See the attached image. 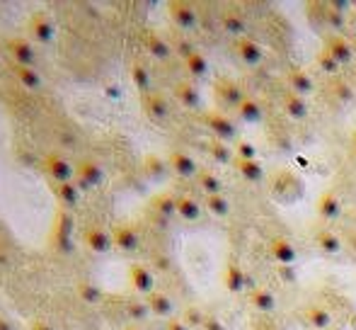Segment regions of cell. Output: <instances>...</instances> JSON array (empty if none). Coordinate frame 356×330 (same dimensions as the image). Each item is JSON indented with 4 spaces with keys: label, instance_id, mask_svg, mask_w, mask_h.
Returning <instances> with one entry per match:
<instances>
[{
    "label": "cell",
    "instance_id": "47",
    "mask_svg": "<svg viewBox=\"0 0 356 330\" xmlns=\"http://www.w3.org/2000/svg\"><path fill=\"white\" fill-rule=\"evenodd\" d=\"M165 168H170V165L165 163L163 158H158V156H148V158H145V170H148L150 178H163Z\"/></svg>",
    "mask_w": 356,
    "mask_h": 330
},
{
    "label": "cell",
    "instance_id": "31",
    "mask_svg": "<svg viewBox=\"0 0 356 330\" xmlns=\"http://www.w3.org/2000/svg\"><path fill=\"white\" fill-rule=\"evenodd\" d=\"M238 117L243 119L245 124H259L264 122V104L254 97H248L238 109Z\"/></svg>",
    "mask_w": 356,
    "mask_h": 330
},
{
    "label": "cell",
    "instance_id": "25",
    "mask_svg": "<svg viewBox=\"0 0 356 330\" xmlns=\"http://www.w3.org/2000/svg\"><path fill=\"white\" fill-rule=\"evenodd\" d=\"M282 109H284L286 117L293 119V122H303V119H308V114H310L308 100L300 97V95H296V93H291V90L289 93H284Z\"/></svg>",
    "mask_w": 356,
    "mask_h": 330
},
{
    "label": "cell",
    "instance_id": "41",
    "mask_svg": "<svg viewBox=\"0 0 356 330\" xmlns=\"http://www.w3.org/2000/svg\"><path fill=\"white\" fill-rule=\"evenodd\" d=\"M209 153H211V158L216 163L220 165H228L233 161V148L225 146V141H218V139H213V141H209Z\"/></svg>",
    "mask_w": 356,
    "mask_h": 330
},
{
    "label": "cell",
    "instance_id": "8",
    "mask_svg": "<svg viewBox=\"0 0 356 330\" xmlns=\"http://www.w3.org/2000/svg\"><path fill=\"white\" fill-rule=\"evenodd\" d=\"M233 49H235V54H238L240 61H243L245 66H250V68L262 66V61H264V49H262V44H257L254 39H250V37L235 39Z\"/></svg>",
    "mask_w": 356,
    "mask_h": 330
},
{
    "label": "cell",
    "instance_id": "49",
    "mask_svg": "<svg viewBox=\"0 0 356 330\" xmlns=\"http://www.w3.org/2000/svg\"><path fill=\"white\" fill-rule=\"evenodd\" d=\"M202 330H228V328H225V323L220 321L218 316H213V313H209L207 321H204V326H202Z\"/></svg>",
    "mask_w": 356,
    "mask_h": 330
},
{
    "label": "cell",
    "instance_id": "4",
    "mask_svg": "<svg viewBox=\"0 0 356 330\" xmlns=\"http://www.w3.org/2000/svg\"><path fill=\"white\" fill-rule=\"evenodd\" d=\"M204 122H207V127L211 129V134L218 141H238V124L225 112H207Z\"/></svg>",
    "mask_w": 356,
    "mask_h": 330
},
{
    "label": "cell",
    "instance_id": "40",
    "mask_svg": "<svg viewBox=\"0 0 356 330\" xmlns=\"http://www.w3.org/2000/svg\"><path fill=\"white\" fill-rule=\"evenodd\" d=\"M15 76H17V81L22 83L27 90H39V88H42V76H39L37 68L15 66Z\"/></svg>",
    "mask_w": 356,
    "mask_h": 330
},
{
    "label": "cell",
    "instance_id": "51",
    "mask_svg": "<svg viewBox=\"0 0 356 330\" xmlns=\"http://www.w3.org/2000/svg\"><path fill=\"white\" fill-rule=\"evenodd\" d=\"M165 330H192V328H189L182 318H170V321L165 323Z\"/></svg>",
    "mask_w": 356,
    "mask_h": 330
},
{
    "label": "cell",
    "instance_id": "53",
    "mask_svg": "<svg viewBox=\"0 0 356 330\" xmlns=\"http://www.w3.org/2000/svg\"><path fill=\"white\" fill-rule=\"evenodd\" d=\"M347 246H349V250H352V255L356 258V231H354V233H349V241H347Z\"/></svg>",
    "mask_w": 356,
    "mask_h": 330
},
{
    "label": "cell",
    "instance_id": "14",
    "mask_svg": "<svg viewBox=\"0 0 356 330\" xmlns=\"http://www.w3.org/2000/svg\"><path fill=\"white\" fill-rule=\"evenodd\" d=\"M267 248H269V255H272V258L277 260L279 265H291V267H293V262L298 260V250H296V243L291 241V238H286V236L269 238Z\"/></svg>",
    "mask_w": 356,
    "mask_h": 330
},
{
    "label": "cell",
    "instance_id": "56",
    "mask_svg": "<svg viewBox=\"0 0 356 330\" xmlns=\"http://www.w3.org/2000/svg\"><path fill=\"white\" fill-rule=\"evenodd\" d=\"M124 330H145V328H143V326H127Z\"/></svg>",
    "mask_w": 356,
    "mask_h": 330
},
{
    "label": "cell",
    "instance_id": "55",
    "mask_svg": "<svg viewBox=\"0 0 356 330\" xmlns=\"http://www.w3.org/2000/svg\"><path fill=\"white\" fill-rule=\"evenodd\" d=\"M10 265V258L5 253H0V267H8Z\"/></svg>",
    "mask_w": 356,
    "mask_h": 330
},
{
    "label": "cell",
    "instance_id": "6",
    "mask_svg": "<svg viewBox=\"0 0 356 330\" xmlns=\"http://www.w3.org/2000/svg\"><path fill=\"white\" fill-rule=\"evenodd\" d=\"M104 180V170L99 163L95 161H83L75 165V184L80 187V192L85 189H92V187H99Z\"/></svg>",
    "mask_w": 356,
    "mask_h": 330
},
{
    "label": "cell",
    "instance_id": "2",
    "mask_svg": "<svg viewBox=\"0 0 356 330\" xmlns=\"http://www.w3.org/2000/svg\"><path fill=\"white\" fill-rule=\"evenodd\" d=\"M73 214L68 212V209H61V212L56 214V221H54V248L58 250V253L68 255L73 253Z\"/></svg>",
    "mask_w": 356,
    "mask_h": 330
},
{
    "label": "cell",
    "instance_id": "26",
    "mask_svg": "<svg viewBox=\"0 0 356 330\" xmlns=\"http://www.w3.org/2000/svg\"><path fill=\"white\" fill-rule=\"evenodd\" d=\"M175 97H177V102L187 109L202 107V93H199L197 85L189 83V81H179L177 85H175Z\"/></svg>",
    "mask_w": 356,
    "mask_h": 330
},
{
    "label": "cell",
    "instance_id": "3",
    "mask_svg": "<svg viewBox=\"0 0 356 330\" xmlns=\"http://www.w3.org/2000/svg\"><path fill=\"white\" fill-rule=\"evenodd\" d=\"M170 10V17H172L175 27H179L182 32H192L197 29L199 24V13H197V5L187 3V0H175V3L168 5Z\"/></svg>",
    "mask_w": 356,
    "mask_h": 330
},
{
    "label": "cell",
    "instance_id": "28",
    "mask_svg": "<svg viewBox=\"0 0 356 330\" xmlns=\"http://www.w3.org/2000/svg\"><path fill=\"white\" fill-rule=\"evenodd\" d=\"M145 304H148V308H150V313L153 316H158V318H172V313H175V299L170 297V294H165V292H153L148 299H145Z\"/></svg>",
    "mask_w": 356,
    "mask_h": 330
},
{
    "label": "cell",
    "instance_id": "50",
    "mask_svg": "<svg viewBox=\"0 0 356 330\" xmlns=\"http://www.w3.org/2000/svg\"><path fill=\"white\" fill-rule=\"evenodd\" d=\"M277 272L282 274V279H284L286 284L296 282V269L291 267V265H277Z\"/></svg>",
    "mask_w": 356,
    "mask_h": 330
},
{
    "label": "cell",
    "instance_id": "36",
    "mask_svg": "<svg viewBox=\"0 0 356 330\" xmlns=\"http://www.w3.org/2000/svg\"><path fill=\"white\" fill-rule=\"evenodd\" d=\"M131 78H134V85L141 95H148L150 88H153V78H150V71L143 61H136L131 66Z\"/></svg>",
    "mask_w": 356,
    "mask_h": 330
},
{
    "label": "cell",
    "instance_id": "52",
    "mask_svg": "<svg viewBox=\"0 0 356 330\" xmlns=\"http://www.w3.org/2000/svg\"><path fill=\"white\" fill-rule=\"evenodd\" d=\"M29 330H56L49 321H44V318H34L32 323H29Z\"/></svg>",
    "mask_w": 356,
    "mask_h": 330
},
{
    "label": "cell",
    "instance_id": "23",
    "mask_svg": "<svg viewBox=\"0 0 356 330\" xmlns=\"http://www.w3.org/2000/svg\"><path fill=\"white\" fill-rule=\"evenodd\" d=\"M143 47L148 49L150 56L158 58V61H168V58L175 54L172 44H170L165 37H160L158 32H153V29H145L143 32Z\"/></svg>",
    "mask_w": 356,
    "mask_h": 330
},
{
    "label": "cell",
    "instance_id": "57",
    "mask_svg": "<svg viewBox=\"0 0 356 330\" xmlns=\"http://www.w3.org/2000/svg\"><path fill=\"white\" fill-rule=\"evenodd\" d=\"M352 148H354V156H356V136H354V141H352Z\"/></svg>",
    "mask_w": 356,
    "mask_h": 330
},
{
    "label": "cell",
    "instance_id": "30",
    "mask_svg": "<svg viewBox=\"0 0 356 330\" xmlns=\"http://www.w3.org/2000/svg\"><path fill=\"white\" fill-rule=\"evenodd\" d=\"M233 165H235V170L243 175L245 182H250V184H262L264 182V168L259 161H238V158H235Z\"/></svg>",
    "mask_w": 356,
    "mask_h": 330
},
{
    "label": "cell",
    "instance_id": "10",
    "mask_svg": "<svg viewBox=\"0 0 356 330\" xmlns=\"http://www.w3.org/2000/svg\"><path fill=\"white\" fill-rule=\"evenodd\" d=\"M44 168H47L49 178H51L54 182H58V184L75 180V165L68 161V158L58 156V153H51V156H47V161H44Z\"/></svg>",
    "mask_w": 356,
    "mask_h": 330
},
{
    "label": "cell",
    "instance_id": "48",
    "mask_svg": "<svg viewBox=\"0 0 356 330\" xmlns=\"http://www.w3.org/2000/svg\"><path fill=\"white\" fill-rule=\"evenodd\" d=\"M153 267L158 269V272H170V269H172V258H170L168 253H155Z\"/></svg>",
    "mask_w": 356,
    "mask_h": 330
},
{
    "label": "cell",
    "instance_id": "43",
    "mask_svg": "<svg viewBox=\"0 0 356 330\" xmlns=\"http://www.w3.org/2000/svg\"><path fill=\"white\" fill-rule=\"evenodd\" d=\"M207 316H209V313H207V311H202L199 306H187V308L182 311V321L187 323V326L192 328V330H194V328H202V326H204V321H207Z\"/></svg>",
    "mask_w": 356,
    "mask_h": 330
},
{
    "label": "cell",
    "instance_id": "29",
    "mask_svg": "<svg viewBox=\"0 0 356 330\" xmlns=\"http://www.w3.org/2000/svg\"><path fill=\"white\" fill-rule=\"evenodd\" d=\"M197 184L207 197L211 194H223V180L218 178V173H213L211 168H202L197 175Z\"/></svg>",
    "mask_w": 356,
    "mask_h": 330
},
{
    "label": "cell",
    "instance_id": "39",
    "mask_svg": "<svg viewBox=\"0 0 356 330\" xmlns=\"http://www.w3.org/2000/svg\"><path fill=\"white\" fill-rule=\"evenodd\" d=\"M56 194H58V202H61L63 207H78V202H80V187L75 184V180H71V182L58 184Z\"/></svg>",
    "mask_w": 356,
    "mask_h": 330
},
{
    "label": "cell",
    "instance_id": "34",
    "mask_svg": "<svg viewBox=\"0 0 356 330\" xmlns=\"http://www.w3.org/2000/svg\"><path fill=\"white\" fill-rule=\"evenodd\" d=\"M315 68H318L320 73H325V76L330 78H337V73L342 71V63L337 61V58L330 54V49H320L318 56H315Z\"/></svg>",
    "mask_w": 356,
    "mask_h": 330
},
{
    "label": "cell",
    "instance_id": "42",
    "mask_svg": "<svg viewBox=\"0 0 356 330\" xmlns=\"http://www.w3.org/2000/svg\"><path fill=\"white\" fill-rule=\"evenodd\" d=\"M233 153L238 161H257V146L252 141H245V139H238L233 146Z\"/></svg>",
    "mask_w": 356,
    "mask_h": 330
},
{
    "label": "cell",
    "instance_id": "38",
    "mask_svg": "<svg viewBox=\"0 0 356 330\" xmlns=\"http://www.w3.org/2000/svg\"><path fill=\"white\" fill-rule=\"evenodd\" d=\"M78 297L83 304H102L104 301L102 287L95 284V282H80L78 284Z\"/></svg>",
    "mask_w": 356,
    "mask_h": 330
},
{
    "label": "cell",
    "instance_id": "9",
    "mask_svg": "<svg viewBox=\"0 0 356 330\" xmlns=\"http://www.w3.org/2000/svg\"><path fill=\"white\" fill-rule=\"evenodd\" d=\"M218 24L228 37L240 39V37H248V17L240 13L238 8H228L220 13Z\"/></svg>",
    "mask_w": 356,
    "mask_h": 330
},
{
    "label": "cell",
    "instance_id": "5",
    "mask_svg": "<svg viewBox=\"0 0 356 330\" xmlns=\"http://www.w3.org/2000/svg\"><path fill=\"white\" fill-rule=\"evenodd\" d=\"M313 241H315V248H318L323 255H330V258H337V255H342L344 246H347V243H344V238L330 226L315 228Z\"/></svg>",
    "mask_w": 356,
    "mask_h": 330
},
{
    "label": "cell",
    "instance_id": "20",
    "mask_svg": "<svg viewBox=\"0 0 356 330\" xmlns=\"http://www.w3.org/2000/svg\"><path fill=\"white\" fill-rule=\"evenodd\" d=\"M29 32L34 34V39L42 44H51L56 37V24H54L51 15L49 13H37L29 19Z\"/></svg>",
    "mask_w": 356,
    "mask_h": 330
},
{
    "label": "cell",
    "instance_id": "54",
    "mask_svg": "<svg viewBox=\"0 0 356 330\" xmlns=\"http://www.w3.org/2000/svg\"><path fill=\"white\" fill-rule=\"evenodd\" d=\"M0 330H15V323L8 321V318L0 316Z\"/></svg>",
    "mask_w": 356,
    "mask_h": 330
},
{
    "label": "cell",
    "instance_id": "22",
    "mask_svg": "<svg viewBox=\"0 0 356 330\" xmlns=\"http://www.w3.org/2000/svg\"><path fill=\"white\" fill-rule=\"evenodd\" d=\"M286 83H289V90L300 97H310L315 93V81L305 68H291L286 73Z\"/></svg>",
    "mask_w": 356,
    "mask_h": 330
},
{
    "label": "cell",
    "instance_id": "37",
    "mask_svg": "<svg viewBox=\"0 0 356 330\" xmlns=\"http://www.w3.org/2000/svg\"><path fill=\"white\" fill-rule=\"evenodd\" d=\"M184 68H187V73L192 78H199V81H202V78L209 76V58L204 56L202 52H197L184 61Z\"/></svg>",
    "mask_w": 356,
    "mask_h": 330
},
{
    "label": "cell",
    "instance_id": "11",
    "mask_svg": "<svg viewBox=\"0 0 356 330\" xmlns=\"http://www.w3.org/2000/svg\"><path fill=\"white\" fill-rule=\"evenodd\" d=\"M8 52H10V56H13L15 66L34 68V63H37V52H34V44L29 42V39H22V37L8 39Z\"/></svg>",
    "mask_w": 356,
    "mask_h": 330
},
{
    "label": "cell",
    "instance_id": "32",
    "mask_svg": "<svg viewBox=\"0 0 356 330\" xmlns=\"http://www.w3.org/2000/svg\"><path fill=\"white\" fill-rule=\"evenodd\" d=\"M177 199L179 197H175V194H170V192H163V194H158V197L150 202V207H153V212L158 214V217H163V219H172V217H177Z\"/></svg>",
    "mask_w": 356,
    "mask_h": 330
},
{
    "label": "cell",
    "instance_id": "45",
    "mask_svg": "<svg viewBox=\"0 0 356 330\" xmlns=\"http://www.w3.org/2000/svg\"><path fill=\"white\" fill-rule=\"evenodd\" d=\"M127 311H129V318H131L134 323H141L150 316V308L145 301H129Z\"/></svg>",
    "mask_w": 356,
    "mask_h": 330
},
{
    "label": "cell",
    "instance_id": "21",
    "mask_svg": "<svg viewBox=\"0 0 356 330\" xmlns=\"http://www.w3.org/2000/svg\"><path fill=\"white\" fill-rule=\"evenodd\" d=\"M223 284L230 294H243L248 292V269L243 267L240 262L230 260L225 265V272H223Z\"/></svg>",
    "mask_w": 356,
    "mask_h": 330
},
{
    "label": "cell",
    "instance_id": "35",
    "mask_svg": "<svg viewBox=\"0 0 356 330\" xmlns=\"http://www.w3.org/2000/svg\"><path fill=\"white\" fill-rule=\"evenodd\" d=\"M325 29H330V32H344L347 29V13L337 10L332 3H325Z\"/></svg>",
    "mask_w": 356,
    "mask_h": 330
},
{
    "label": "cell",
    "instance_id": "44",
    "mask_svg": "<svg viewBox=\"0 0 356 330\" xmlns=\"http://www.w3.org/2000/svg\"><path fill=\"white\" fill-rule=\"evenodd\" d=\"M332 95H334V100H337L339 104H347V102H352V100H354L352 85L344 83V81H337V78H334V83H332Z\"/></svg>",
    "mask_w": 356,
    "mask_h": 330
},
{
    "label": "cell",
    "instance_id": "16",
    "mask_svg": "<svg viewBox=\"0 0 356 330\" xmlns=\"http://www.w3.org/2000/svg\"><path fill=\"white\" fill-rule=\"evenodd\" d=\"M85 246H88L92 253H109L114 248V236L99 223H90L88 231H85Z\"/></svg>",
    "mask_w": 356,
    "mask_h": 330
},
{
    "label": "cell",
    "instance_id": "7",
    "mask_svg": "<svg viewBox=\"0 0 356 330\" xmlns=\"http://www.w3.org/2000/svg\"><path fill=\"white\" fill-rule=\"evenodd\" d=\"M344 214V204L334 189H327L323 197L318 199V217L325 223H337Z\"/></svg>",
    "mask_w": 356,
    "mask_h": 330
},
{
    "label": "cell",
    "instance_id": "33",
    "mask_svg": "<svg viewBox=\"0 0 356 330\" xmlns=\"http://www.w3.org/2000/svg\"><path fill=\"white\" fill-rule=\"evenodd\" d=\"M204 209L216 219H225L233 212V204H230V199L225 194H211V197L204 199Z\"/></svg>",
    "mask_w": 356,
    "mask_h": 330
},
{
    "label": "cell",
    "instance_id": "46",
    "mask_svg": "<svg viewBox=\"0 0 356 330\" xmlns=\"http://www.w3.org/2000/svg\"><path fill=\"white\" fill-rule=\"evenodd\" d=\"M172 49H175V54H177V56L184 58V61H187V58L192 56V54H197V47H194V42H192V39H187V37L175 39Z\"/></svg>",
    "mask_w": 356,
    "mask_h": 330
},
{
    "label": "cell",
    "instance_id": "15",
    "mask_svg": "<svg viewBox=\"0 0 356 330\" xmlns=\"http://www.w3.org/2000/svg\"><path fill=\"white\" fill-rule=\"evenodd\" d=\"M250 308L259 316H272L279 308V299L272 289L267 287H257L254 292H250Z\"/></svg>",
    "mask_w": 356,
    "mask_h": 330
},
{
    "label": "cell",
    "instance_id": "17",
    "mask_svg": "<svg viewBox=\"0 0 356 330\" xmlns=\"http://www.w3.org/2000/svg\"><path fill=\"white\" fill-rule=\"evenodd\" d=\"M303 321L310 330H330L334 326V313L323 304H310L303 311Z\"/></svg>",
    "mask_w": 356,
    "mask_h": 330
},
{
    "label": "cell",
    "instance_id": "19",
    "mask_svg": "<svg viewBox=\"0 0 356 330\" xmlns=\"http://www.w3.org/2000/svg\"><path fill=\"white\" fill-rule=\"evenodd\" d=\"M129 282H131V287L136 289L138 294H145V297H150L153 292H158L155 289V274L150 267H145V265H131V269H129Z\"/></svg>",
    "mask_w": 356,
    "mask_h": 330
},
{
    "label": "cell",
    "instance_id": "13",
    "mask_svg": "<svg viewBox=\"0 0 356 330\" xmlns=\"http://www.w3.org/2000/svg\"><path fill=\"white\" fill-rule=\"evenodd\" d=\"M325 49H330V54H332L342 66H349L356 56L354 44L349 42L344 34H327V37H325Z\"/></svg>",
    "mask_w": 356,
    "mask_h": 330
},
{
    "label": "cell",
    "instance_id": "1",
    "mask_svg": "<svg viewBox=\"0 0 356 330\" xmlns=\"http://www.w3.org/2000/svg\"><path fill=\"white\" fill-rule=\"evenodd\" d=\"M213 90H216L218 104L225 109H240V104L248 100L245 88L238 81H233V78H218V81L213 83Z\"/></svg>",
    "mask_w": 356,
    "mask_h": 330
},
{
    "label": "cell",
    "instance_id": "18",
    "mask_svg": "<svg viewBox=\"0 0 356 330\" xmlns=\"http://www.w3.org/2000/svg\"><path fill=\"white\" fill-rule=\"evenodd\" d=\"M114 236V248H119L122 253H136L141 248V233L134 223H119Z\"/></svg>",
    "mask_w": 356,
    "mask_h": 330
},
{
    "label": "cell",
    "instance_id": "24",
    "mask_svg": "<svg viewBox=\"0 0 356 330\" xmlns=\"http://www.w3.org/2000/svg\"><path fill=\"white\" fill-rule=\"evenodd\" d=\"M168 165H170V170H172L175 175H179V178H197L199 175V163L194 161L192 156H189L187 151H172L170 153V161H168Z\"/></svg>",
    "mask_w": 356,
    "mask_h": 330
},
{
    "label": "cell",
    "instance_id": "12",
    "mask_svg": "<svg viewBox=\"0 0 356 330\" xmlns=\"http://www.w3.org/2000/svg\"><path fill=\"white\" fill-rule=\"evenodd\" d=\"M170 102L163 93H148L143 95V114L155 124H163L170 117Z\"/></svg>",
    "mask_w": 356,
    "mask_h": 330
},
{
    "label": "cell",
    "instance_id": "27",
    "mask_svg": "<svg viewBox=\"0 0 356 330\" xmlns=\"http://www.w3.org/2000/svg\"><path fill=\"white\" fill-rule=\"evenodd\" d=\"M177 217H182L184 221H189V223L202 221L204 204L199 202L197 197H192V194H182V197L177 199Z\"/></svg>",
    "mask_w": 356,
    "mask_h": 330
}]
</instances>
